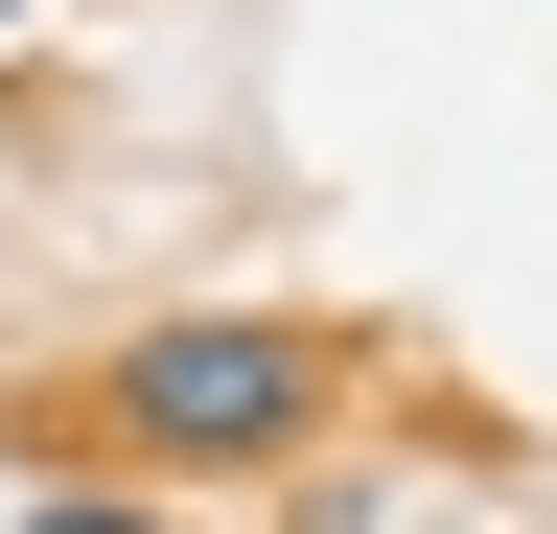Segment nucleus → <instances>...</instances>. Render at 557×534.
I'll list each match as a JSON object with an SVG mask.
<instances>
[{
  "label": "nucleus",
  "mask_w": 557,
  "mask_h": 534,
  "mask_svg": "<svg viewBox=\"0 0 557 534\" xmlns=\"http://www.w3.org/2000/svg\"><path fill=\"white\" fill-rule=\"evenodd\" d=\"M24 534H186V511H116V488H70V511H24Z\"/></svg>",
  "instance_id": "obj_2"
},
{
  "label": "nucleus",
  "mask_w": 557,
  "mask_h": 534,
  "mask_svg": "<svg viewBox=\"0 0 557 534\" xmlns=\"http://www.w3.org/2000/svg\"><path fill=\"white\" fill-rule=\"evenodd\" d=\"M325 419H348V325H302V302H163L70 372V442H116L139 488H256Z\"/></svg>",
  "instance_id": "obj_1"
}]
</instances>
